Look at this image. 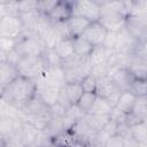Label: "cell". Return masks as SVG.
Returning a JSON list of instances; mask_svg holds the SVG:
<instances>
[{
  "instance_id": "6da1fadb",
  "label": "cell",
  "mask_w": 147,
  "mask_h": 147,
  "mask_svg": "<svg viewBox=\"0 0 147 147\" xmlns=\"http://www.w3.org/2000/svg\"><path fill=\"white\" fill-rule=\"evenodd\" d=\"M37 94V83L23 76L17 77L7 87L1 90V101L23 111L26 105Z\"/></svg>"
},
{
  "instance_id": "7a4b0ae2",
  "label": "cell",
  "mask_w": 147,
  "mask_h": 147,
  "mask_svg": "<svg viewBox=\"0 0 147 147\" xmlns=\"http://www.w3.org/2000/svg\"><path fill=\"white\" fill-rule=\"evenodd\" d=\"M17 69L20 75L37 82L42 77V75L47 71L48 63L46 61L45 55L41 56H22L20 62L17 63Z\"/></svg>"
},
{
  "instance_id": "3957f363",
  "label": "cell",
  "mask_w": 147,
  "mask_h": 147,
  "mask_svg": "<svg viewBox=\"0 0 147 147\" xmlns=\"http://www.w3.org/2000/svg\"><path fill=\"white\" fill-rule=\"evenodd\" d=\"M15 49L22 56H41L45 55L48 48L37 33L25 31L17 39Z\"/></svg>"
},
{
  "instance_id": "277c9868",
  "label": "cell",
  "mask_w": 147,
  "mask_h": 147,
  "mask_svg": "<svg viewBox=\"0 0 147 147\" xmlns=\"http://www.w3.org/2000/svg\"><path fill=\"white\" fill-rule=\"evenodd\" d=\"M126 21L127 16H125L123 13L101 6V16L99 22L107 29L108 32H119L123 28L126 26Z\"/></svg>"
},
{
  "instance_id": "5b68a950",
  "label": "cell",
  "mask_w": 147,
  "mask_h": 147,
  "mask_svg": "<svg viewBox=\"0 0 147 147\" xmlns=\"http://www.w3.org/2000/svg\"><path fill=\"white\" fill-rule=\"evenodd\" d=\"M24 32L25 28L20 16L0 17V37L18 39Z\"/></svg>"
},
{
  "instance_id": "8992f818",
  "label": "cell",
  "mask_w": 147,
  "mask_h": 147,
  "mask_svg": "<svg viewBox=\"0 0 147 147\" xmlns=\"http://www.w3.org/2000/svg\"><path fill=\"white\" fill-rule=\"evenodd\" d=\"M139 45H140L139 39L125 26L119 32H117L114 52L123 53V54H134Z\"/></svg>"
},
{
  "instance_id": "52a82bcc",
  "label": "cell",
  "mask_w": 147,
  "mask_h": 147,
  "mask_svg": "<svg viewBox=\"0 0 147 147\" xmlns=\"http://www.w3.org/2000/svg\"><path fill=\"white\" fill-rule=\"evenodd\" d=\"M74 15L84 17L91 23L98 22L101 16V6L98 1H74Z\"/></svg>"
},
{
  "instance_id": "ba28073f",
  "label": "cell",
  "mask_w": 147,
  "mask_h": 147,
  "mask_svg": "<svg viewBox=\"0 0 147 147\" xmlns=\"http://www.w3.org/2000/svg\"><path fill=\"white\" fill-rule=\"evenodd\" d=\"M98 88H96V94L100 96L106 98L115 108L122 91L117 87V85L111 80L109 76H105L101 78H98Z\"/></svg>"
},
{
  "instance_id": "9c48e42d",
  "label": "cell",
  "mask_w": 147,
  "mask_h": 147,
  "mask_svg": "<svg viewBox=\"0 0 147 147\" xmlns=\"http://www.w3.org/2000/svg\"><path fill=\"white\" fill-rule=\"evenodd\" d=\"M74 15V1H57L47 18L52 23L68 22Z\"/></svg>"
},
{
  "instance_id": "30bf717a",
  "label": "cell",
  "mask_w": 147,
  "mask_h": 147,
  "mask_svg": "<svg viewBox=\"0 0 147 147\" xmlns=\"http://www.w3.org/2000/svg\"><path fill=\"white\" fill-rule=\"evenodd\" d=\"M108 76L111 78V80L117 85V87L122 91H130V87L136 79L129 69L124 68H111L108 69Z\"/></svg>"
},
{
  "instance_id": "8fae6325",
  "label": "cell",
  "mask_w": 147,
  "mask_h": 147,
  "mask_svg": "<svg viewBox=\"0 0 147 147\" xmlns=\"http://www.w3.org/2000/svg\"><path fill=\"white\" fill-rule=\"evenodd\" d=\"M107 34H108L107 29L98 21L91 23L83 36L95 47V46H103Z\"/></svg>"
},
{
  "instance_id": "7c38bea8",
  "label": "cell",
  "mask_w": 147,
  "mask_h": 147,
  "mask_svg": "<svg viewBox=\"0 0 147 147\" xmlns=\"http://www.w3.org/2000/svg\"><path fill=\"white\" fill-rule=\"evenodd\" d=\"M60 92H61V87L37 84V94L48 107L54 106L59 101Z\"/></svg>"
},
{
  "instance_id": "4fadbf2b",
  "label": "cell",
  "mask_w": 147,
  "mask_h": 147,
  "mask_svg": "<svg viewBox=\"0 0 147 147\" xmlns=\"http://www.w3.org/2000/svg\"><path fill=\"white\" fill-rule=\"evenodd\" d=\"M20 71L15 64L2 61L0 62V83L1 90L7 87L11 82H14L17 77H20Z\"/></svg>"
},
{
  "instance_id": "5bb4252c",
  "label": "cell",
  "mask_w": 147,
  "mask_h": 147,
  "mask_svg": "<svg viewBox=\"0 0 147 147\" xmlns=\"http://www.w3.org/2000/svg\"><path fill=\"white\" fill-rule=\"evenodd\" d=\"M113 53H114V51H110V49L106 48L105 46H95V47H93L90 56L87 57L88 63L92 68L107 64V62Z\"/></svg>"
},
{
  "instance_id": "9a60e30c",
  "label": "cell",
  "mask_w": 147,
  "mask_h": 147,
  "mask_svg": "<svg viewBox=\"0 0 147 147\" xmlns=\"http://www.w3.org/2000/svg\"><path fill=\"white\" fill-rule=\"evenodd\" d=\"M67 24H68L70 37L75 38V37L83 36L86 29L88 28V25L91 24V22L78 15H72V17L67 22Z\"/></svg>"
},
{
  "instance_id": "2e32d148",
  "label": "cell",
  "mask_w": 147,
  "mask_h": 147,
  "mask_svg": "<svg viewBox=\"0 0 147 147\" xmlns=\"http://www.w3.org/2000/svg\"><path fill=\"white\" fill-rule=\"evenodd\" d=\"M113 111H114L113 105L106 98L98 95L93 106L87 111V114H90V115H101V116H111Z\"/></svg>"
},
{
  "instance_id": "e0dca14e",
  "label": "cell",
  "mask_w": 147,
  "mask_h": 147,
  "mask_svg": "<svg viewBox=\"0 0 147 147\" xmlns=\"http://www.w3.org/2000/svg\"><path fill=\"white\" fill-rule=\"evenodd\" d=\"M136 100H137V96L131 92V91H125V92H122L115 108L119 111H122L123 114L125 115H129L132 113L133 110V107H134V103H136Z\"/></svg>"
},
{
  "instance_id": "ac0fdd59",
  "label": "cell",
  "mask_w": 147,
  "mask_h": 147,
  "mask_svg": "<svg viewBox=\"0 0 147 147\" xmlns=\"http://www.w3.org/2000/svg\"><path fill=\"white\" fill-rule=\"evenodd\" d=\"M72 41H74L75 55H77L80 59H87L94 46L84 36L75 37V38H72Z\"/></svg>"
},
{
  "instance_id": "d6986e66",
  "label": "cell",
  "mask_w": 147,
  "mask_h": 147,
  "mask_svg": "<svg viewBox=\"0 0 147 147\" xmlns=\"http://www.w3.org/2000/svg\"><path fill=\"white\" fill-rule=\"evenodd\" d=\"M39 134V130L36 129L33 125L23 121L22 127V147H36L37 138Z\"/></svg>"
},
{
  "instance_id": "ffe728a7",
  "label": "cell",
  "mask_w": 147,
  "mask_h": 147,
  "mask_svg": "<svg viewBox=\"0 0 147 147\" xmlns=\"http://www.w3.org/2000/svg\"><path fill=\"white\" fill-rule=\"evenodd\" d=\"M129 70L136 79H147V62L137 57L134 54L129 65Z\"/></svg>"
},
{
  "instance_id": "44dd1931",
  "label": "cell",
  "mask_w": 147,
  "mask_h": 147,
  "mask_svg": "<svg viewBox=\"0 0 147 147\" xmlns=\"http://www.w3.org/2000/svg\"><path fill=\"white\" fill-rule=\"evenodd\" d=\"M57 53V55L61 57L62 61L71 57L75 55V51H74V41H72V38H64L62 39L57 45L56 47L54 48Z\"/></svg>"
},
{
  "instance_id": "7402d4cb",
  "label": "cell",
  "mask_w": 147,
  "mask_h": 147,
  "mask_svg": "<svg viewBox=\"0 0 147 147\" xmlns=\"http://www.w3.org/2000/svg\"><path fill=\"white\" fill-rule=\"evenodd\" d=\"M63 90L70 101L71 105H77L80 96L84 93V90L80 85V83H65L63 86Z\"/></svg>"
},
{
  "instance_id": "603a6c76",
  "label": "cell",
  "mask_w": 147,
  "mask_h": 147,
  "mask_svg": "<svg viewBox=\"0 0 147 147\" xmlns=\"http://www.w3.org/2000/svg\"><path fill=\"white\" fill-rule=\"evenodd\" d=\"M49 138H54L64 131V125H63V117H52L46 125V127L42 130Z\"/></svg>"
},
{
  "instance_id": "cb8c5ba5",
  "label": "cell",
  "mask_w": 147,
  "mask_h": 147,
  "mask_svg": "<svg viewBox=\"0 0 147 147\" xmlns=\"http://www.w3.org/2000/svg\"><path fill=\"white\" fill-rule=\"evenodd\" d=\"M111 116H101V115H90V114H86L85 116V119L87 122V124L90 125V127L95 131V132H99L101 131L106 125L107 123L110 121Z\"/></svg>"
},
{
  "instance_id": "d4e9b609",
  "label": "cell",
  "mask_w": 147,
  "mask_h": 147,
  "mask_svg": "<svg viewBox=\"0 0 147 147\" xmlns=\"http://www.w3.org/2000/svg\"><path fill=\"white\" fill-rule=\"evenodd\" d=\"M131 129V136L138 144H146L147 142V121H142Z\"/></svg>"
},
{
  "instance_id": "484cf974",
  "label": "cell",
  "mask_w": 147,
  "mask_h": 147,
  "mask_svg": "<svg viewBox=\"0 0 147 147\" xmlns=\"http://www.w3.org/2000/svg\"><path fill=\"white\" fill-rule=\"evenodd\" d=\"M132 114L139 117L141 121H147V95L137 98Z\"/></svg>"
},
{
  "instance_id": "4316f807",
  "label": "cell",
  "mask_w": 147,
  "mask_h": 147,
  "mask_svg": "<svg viewBox=\"0 0 147 147\" xmlns=\"http://www.w3.org/2000/svg\"><path fill=\"white\" fill-rule=\"evenodd\" d=\"M3 16H20L18 1H1L0 17H3Z\"/></svg>"
},
{
  "instance_id": "83f0119b",
  "label": "cell",
  "mask_w": 147,
  "mask_h": 147,
  "mask_svg": "<svg viewBox=\"0 0 147 147\" xmlns=\"http://www.w3.org/2000/svg\"><path fill=\"white\" fill-rule=\"evenodd\" d=\"M98 94L96 93H87V92H84L83 95L80 96L79 101L77 102V105L87 114V111L91 109V107L93 106L95 99H96Z\"/></svg>"
},
{
  "instance_id": "f1b7e54d",
  "label": "cell",
  "mask_w": 147,
  "mask_h": 147,
  "mask_svg": "<svg viewBox=\"0 0 147 147\" xmlns=\"http://www.w3.org/2000/svg\"><path fill=\"white\" fill-rule=\"evenodd\" d=\"M130 91L138 98L147 95V79H134Z\"/></svg>"
},
{
  "instance_id": "f546056e",
  "label": "cell",
  "mask_w": 147,
  "mask_h": 147,
  "mask_svg": "<svg viewBox=\"0 0 147 147\" xmlns=\"http://www.w3.org/2000/svg\"><path fill=\"white\" fill-rule=\"evenodd\" d=\"M17 39L0 37V54H8L16 48Z\"/></svg>"
},
{
  "instance_id": "4dcf8cb0",
  "label": "cell",
  "mask_w": 147,
  "mask_h": 147,
  "mask_svg": "<svg viewBox=\"0 0 147 147\" xmlns=\"http://www.w3.org/2000/svg\"><path fill=\"white\" fill-rule=\"evenodd\" d=\"M65 116L70 119H72L74 122H77L79 119H83L86 116V113L78 106V105H71L70 107L67 108V113Z\"/></svg>"
},
{
  "instance_id": "1f68e13d",
  "label": "cell",
  "mask_w": 147,
  "mask_h": 147,
  "mask_svg": "<svg viewBox=\"0 0 147 147\" xmlns=\"http://www.w3.org/2000/svg\"><path fill=\"white\" fill-rule=\"evenodd\" d=\"M45 57H46V61H47L49 68H59L62 64V60L57 55V53L54 48H48L45 53Z\"/></svg>"
},
{
  "instance_id": "d6a6232c",
  "label": "cell",
  "mask_w": 147,
  "mask_h": 147,
  "mask_svg": "<svg viewBox=\"0 0 147 147\" xmlns=\"http://www.w3.org/2000/svg\"><path fill=\"white\" fill-rule=\"evenodd\" d=\"M84 92L87 93H96V88H98V80L93 75H88L86 76L82 83H80Z\"/></svg>"
},
{
  "instance_id": "836d02e7",
  "label": "cell",
  "mask_w": 147,
  "mask_h": 147,
  "mask_svg": "<svg viewBox=\"0 0 147 147\" xmlns=\"http://www.w3.org/2000/svg\"><path fill=\"white\" fill-rule=\"evenodd\" d=\"M38 10V1L33 0H24V1H18V11L21 14H28Z\"/></svg>"
},
{
  "instance_id": "e575fe53",
  "label": "cell",
  "mask_w": 147,
  "mask_h": 147,
  "mask_svg": "<svg viewBox=\"0 0 147 147\" xmlns=\"http://www.w3.org/2000/svg\"><path fill=\"white\" fill-rule=\"evenodd\" d=\"M130 16H147V1H132Z\"/></svg>"
},
{
  "instance_id": "d590c367",
  "label": "cell",
  "mask_w": 147,
  "mask_h": 147,
  "mask_svg": "<svg viewBox=\"0 0 147 147\" xmlns=\"http://www.w3.org/2000/svg\"><path fill=\"white\" fill-rule=\"evenodd\" d=\"M57 1L55 0H42V1H38V11L44 15V16H48L49 13L53 10V8L55 7Z\"/></svg>"
},
{
  "instance_id": "8d00e7d4",
  "label": "cell",
  "mask_w": 147,
  "mask_h": 147,
  "mask_svg": "<svg viewBox=\"0 0 147 147\" xmlns=\"http://www.w3.org/2000/svg\"><path fill=\"white\" fill-rule=\"evenodd\" d=\"M106 147H125V139L121 134L116 133L108 139Z\"/></svg>"
},
{
  "instance_id": "74e56055",
  "label": "cell",
  "mask_w": 147,
  "mask_h": 147,
  "mask_svg": "<svg viewBox=\"0 0 147 147\" xmlns=\"http://www.w3.org/2000/svg\"><path fill=\"white\" fill-rule=\"evenodd\" d=\"M116 37H117V33H116V32H108L103 46H105L106 48L110 49V51H114L115 45H116Z\"/></svg>"
},
{
  "instance_id": "f35d334b",
  "label": "cell",
  "mask_w": 147,
  "mask_h": 147,
  "mask_svg": "<svg viewBox=\"0 0 147 147\" xmlns=\"http://www.w3.org/2000/svg\"><path fill=\"white\" fill-rule=\"evenodd\" d=\"M49 147H61V146H59V145H55V144H52Z\"/></svg>"
},
{
  "instance_id": "ab89813d",
  "label": "cell",
  "mask_w": 147,
  "mask_h": 147,
  "mask_svg": "<svg viewBox=\"0 0 147 147\" xmlns=\"http://www.w3.org/2000/svg\"><path fill=\"white\" fill-rule=\"evenodd\" d=\"M32 147H34V146H32Z\"/></svg>"
}]
</instances>
